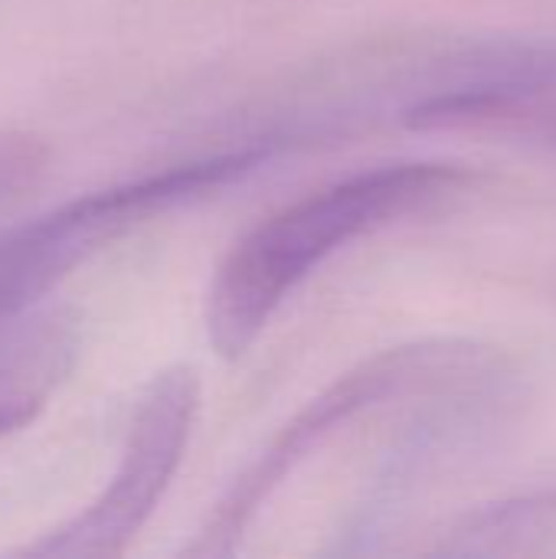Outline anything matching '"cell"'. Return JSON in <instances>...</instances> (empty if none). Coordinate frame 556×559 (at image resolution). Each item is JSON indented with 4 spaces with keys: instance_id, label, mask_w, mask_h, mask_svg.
Segmentation results:
<instances>
[{
    "instance_id": "obj_8",
    "label": "cell",
    "mask_w": 556,
    "mask_h": 559,
    "mask_svg": "<svg viewBox=\"0 0 556 559\" xmlns=\"http://www.w3.org/2000/svg\"><path fill=\"white\" fill-rule=\"evenodd\" d=\"M551 138H556V118H554V124H551V131H547Z\"/></svg>"
},
{
    "instance_id": "obj_2",
    "label": "cell",
    "mask_w": 556,
    "mask_h": 559,
    "mask_svg": "<svg viewBox=\"0 0 556 559\" xmlns=\"http://www.w3.org/2000/svg\"><path fill=\"white\" fill-rule=\"evenodd\" d=\"M501 377H511V364L498 350L456 337L400 344L360 360L318 396H311L233 478L184 554L197 559L233 557L279 488L360 416L400 400L452 393Z\"/></svg>"
},
{
    "instance_id": "obj_3",
    "label": "cell",
    "mask_w": 556,
    "mask_h": 559,
    "mask_svg": "<svg viewBox=\"0 0 556 559\" xmlns=\"http://www.w3.org/2000/svg\"><path fill=\"white\" fill-rule=\"evenodd\" d=\"M275 141L246 144L105 190L66 200L33 219L0 229V314L39 305L92 255L131 229L246 180L272 160Z\"/></svg>"
},
{
    "instance_id": "obj_4",
    "label": "cell",
    "mask_w": 556,
    "mask_h": 559,
    "mask_svg": "<svg viewBox=\"0 0 556 559\" xmlns=\"http://www.w3.org/2000/svg\"><path fill=\"white\" fill-rule=\"evenodd\" d=\"M200 413V377L187 364L164 367L138 396L121 459L108 485L69 521L26 544L23 557L111 559L128 554L164 501Z\"/></svg>"
},
{
    "instance_id": "obj_5",
    "label": "cell",
    "mask_w": 556,
    "mask_h": 559,
    "mask_svg": "<svg viewBox=\"0 0 556 559\" xmlns=\"http://www.w3.org/2000/svg\"><path fill=\"white\" fill-rule=\"evenodd\" d=\"M79 314L66 305H29L0 314V439L26 429L52 403L79 360Z\"/></svg>"
},
{
    "instance_id": "obj_1",
    "label": "cell",
    "mask_w": 556,
    "mask_h": 559,
    "mask_svg": "<svg viewBox=\"0 0 556 559\" xmlns=\"http://www.w3.org/2000/svg\"><path fill=\"white\" fill-rule=\"evenodd\" d=\"M475 183L459 164L406 160L334 180L256 223L220 262L206 292V337L239 360L292 292L334 252L400 219L442 206Z\"/></svg>"
},
{
    "instance_id": "obj_7",
    "label": "cell",
    "mask_w": 556,
    "mask_h": 559,
    "mask_svg": "<svg viewBox=\"0 0 556 559\" xmlns=\"http://www.w3.org/2000/svg\"><path fill=\"white\" fill-rule=\"evenodd\" d=\"M49 164V147L26 131H0V210L29 193Z\"/></svg>"
},
{
    "instance_id": "obj_6",
    "label": "cell",
    "mask_w": 556,
    "mask_h": 559,
    "mask_svg": "<svg viewBox=\"0 0 556 559\" xmlns=\"http://www.w3.org/2000/svg\"><path fill=\"white\" fill-rule=\"evenodd\" d=\"M556 534V488L511 498L492 508H478L465 514L446 540L436 547V554H518L528 540Z\"/></svg>"
}]
</instances>
